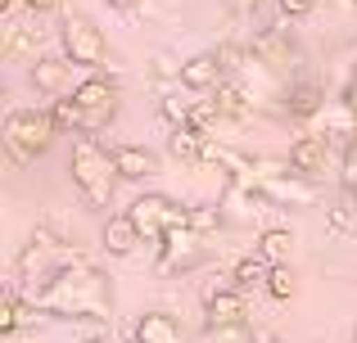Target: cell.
I'll return each instance as SVG.
<instances>
[{
  "label": "cell",
  "instance_id": "44dd1931",
  "mask_svg": "<svg viewBox=\"0 0 357 343\" xmlns=\"http://www.w3.org/2000/svg\"><path fill=\"white\" fill-rule=\"evenodd\" d=\"M36 45H41V27H27V23H9L5 27V54L9 59L36 54Z\"/></svg>",
  "mask_w": 357,
  "mask_h": 343
},
{
  "label": "cell",
  "instance_id": "d590c367",
  "mask_svg": "<svg viewBox=\"0 0 357 343\" xmlns=\"http://www.w3.org/2000/svg\"><path fill=\"white\" fill-rule=\"evenodd\" d=\"M353 343H357V330H353Z\"/></svg>",
  "mask_w": 357,
  "mask_h": 343
},
{
  "label": "cell",
  "instance_id": "9c48e42d",
  "mask_svg": "<svg viewBox=\"0 0 357 343\" xmlns=\"http://www.w3.org/2000/svg\"><path fill=\"white\" fill-rule=\"evenodd\" d=\"M114 172H118V181H149V176H158V154L154 150H145V145H114Z\"/></svg>",
  "mask_w": 357,
  "mask_h": 343
},
{
  "label": "cell",
  "instance_id": "ffe728a7",
  "mask_svg": "<svg viewBox=\"0 0 357 343\" xmlns=\"http://www.w3.org/2000/svg\"><path fill=\"white\" fill-rule=\"evenodd\" d=\"M231 280H236V289H253V285H262V289H267V280H271V262H267L262 253H249V257H240V262H236Z\"/></svg>",
  "mask_w": 357,
  "mask_h": 343
},
{
  "label": "cell",
  "instance_id": "52a82bcc",
  "mask_svg": "<svg viewBox=\"0 0 357 343\" xmlns=\"http://www.w3.org/2000/svg\"><path fill=\"white\" fill-rule=\"evenodd\" d=\"M73 99H77L82 113H86V131L109 127V118L118 113V86H114L109 77H86V81H77Z\"/></svg>",
  "mask_w": 357,
  "mask_h": 343
},
{
  "label": "cell",
  "instance_id": "d6986e66",
  "mask_svg": "<svg viewBox=\"0 0 357 343\" xmlns=\"http://www.w3.org/2000/svg\"><path fill=\"white\" fill-rule=\"evenodd\" d=\"M204 145H208V136L195 131V127H181V131L167 136V154L181 163H204Z\"/></svg>",
  "mask_w": 357,
  "mask_h": 343
},
{
  "label": "cell",
  "instance_id": "4fadbf2b",
  "mask_svg": "<svg viewBox=\"0 0 357 343\" xmlns=\"http://www.w3.org/2000/svg\"><path fill=\"white\" fill-rule=\"evenodd\" d=\"M100 239H105V248L114 257H127V253H136V244H145V235L136 230V221H131L127 212H114V217L105 221V230H100Z\"/></svg>",
  "mask_w": 357,
  "mask_h": 343
},
{
  "label": "cell",
  "instance_id": "5b68a950",
  "mask_svg": "<svg viewBox=\"0 0 357 343\" xmlns=\"http://www.w3.org/2000/svg\"><path fill=\"white\" fill-rule=\"evenodd\" d=\"M63 50H68V63H82V68H105V59H109L105 32L82 14L63 18Z\"/></svg>",
  "mask_w": 357,
  "mask_h": 343
},
{
  "label": "cell",
  "instance_id": "8fae6325",
  "mask_svg": "<svg viewBox=\"0 0 357 343\" xmlns=\"http://www.w3.org/2000/svg\"><path fill=\"white\" fill-rule=\"evenodd\" d=\"M326 159H331V141L326 136H298L294 145H289V163H294L298 176H321L326 172Z\"/></svg>",
  "mask_w": 357,
  "mask_h": 343
},
{
  "label": "cell",
  "instance_id": "83f0119b",
  "mask_svg": "<svg viewBox=\"0 0 357 343\" xmlns=\"http://www.w3.org/2000/svg\"><path fill=\"white\" fill-rule=\"evenodd\" d=\"M344 190L357 194V136L349 141V150H344Z\"/></svg>",
  "mask_w": 357,
  "mask_h": 343
},
{
  "label": "cell",
  "instance_id": "f1b7e54d",
  "mask_svg": "<svg viewBox=\"0 0 357 343\" xmlns=\"http://www.w3.org/2000/svg\"><path fill=\"white\" fill-rule=\"evenodd\" d=\"M276 5H280V14H285V18H303V14H312V9H317V0H276Z\"/></svg>",
  "mask_w": 357,
  "mask_h": 343
},
{
  "label": "cell",
  "instance_id": "5bb4252c",
  "mask_svg": "<svg viewBox=\"0 0 357 343\" xmlns=\"http://www.w3.org/2000/svg\"><path fill=\"white\" fill-rule=\"evenodd\" d=\"M27 77H32V86L41 90V95L63 99V90H68V77H73V63H68V59H36Z\"/></svg>",
  "mask_w": 357,
  "mask_h": 343
},
{
  "label": "cell",
  "instance_id": "30bf717a",
  "mask_svg": "<svg viewBox=\"0 0 357 343\" xmlns=\"http://www.w3.org/2000/svg\"><path fill=\"white\" fill-rule=\"evenodd\" d=\"M262 199L267 203H280V208H307V203H317V185L307 181V176H280V181H267L258 185Z\"/></svg>",
  "mask_w": 357,
  "mask_h": 343
},
{
  "label": "cell",
  "instance_id": "836d02e7",
  "mask_svg": "<svg viewBox=\"0 0 357 343\" xmlns=\"http://www.w3.org/2000/svg\"><path fill=\"white\" fill-rule=\"evenodd\" d=\"M86 343H118L114 335H100V339H86Z\"/></svg>",
  "mask_w": 357,
  "mask_h": 343
},
{
  "label": "cell",
  "instance_id": "4316f807",
  "mask_svg": "<svg viewBox=\"0 0 357 343\" xmlns=\"http://www.w3.org/2000/svg\"><path fill=\"white\" fill-rule=\"evenodd\" d=\"M204 343H253L249 326H227V330H208Z\"/></svg>",
  "mask_w": 357,
  "mask_h": 343
},
{
  "label": "cell",
  "instance_id": "ac0fdd59",
  "mask_svg": "<svg viewBox=\"0 0 357 343\" xmlns=\"http://www.w3.org/2000/svg\"><path fill=\"white\" fill-rule=\"evenodd\" d=\"M258 253L267 257L271 266H289V253H294V235H289L285 226H271L258 235Z\"/></svg>",
  "mask_w": 357,
  "mask_h": 343
},
{
  "label": "cell",
  "instance_id": "603a6c76",
  "mask_svg": "<svg viewBox=\"0 0 357 343\" xmlns=\"http://www.w3.org/2000/svg\"><path fill=\"white\" fill-rule=\"evenodd\" d=\"M285 109L294 118H307V113H317L321 109V86L317 81H298V86H289V99H285Z\"/></svg>",
  "mask_w": 357,
  "mask_h": 343
},
{
  "label": "cell",
  "instance_id": "8992f818",
  "mask_svg": "<svg viewBox=\"0 0 357 343\" xmlns=\"http://www.w3.org/2000/svg\"><path fill=\"white\" fill-rule=\"evenodd\" d=\"M249 308H244V294L236 289V280L231 276H222L218 285H208L204 289V321H208V330H227V326H249Z\"/></svg>",
  "mask_w": 357,
  "mask_h": 343
},
{
  "label": "cell",
  "instance_id": "d6a6232c",
  "mask_svg": "<svg viewBox=\"0 0 357 343\" xmlns=\"http://www.w3.org/2000/svg\"><path fill=\"white\" fill-rule=\"evenodd\" d=\"M253 343H280V339L271 335V330H258V335H253Z\"/></svg>",
  "mask_w": 357,
  "mask_h": 343
},
{
  "label": "cell",
  "instance_id": "277c9868",
  "mask_svg": "<svg viewBox=\"0 0 357 343\" xmlns=\"http://www.w3.org/2000/svg\"><path fill=\"white\" fill-rule=\"evenodd\" d=\"M127 217L136 221V230H140L145 239H163L167 230H181V226H190V208L172 203L167 194H140V199L127 208Z\"/></svg>",
  "mask_w": 357,
  "mask_h": 343
},
{
  "label": "cell",
  "instance_id": "1f68e13d",
  "mask_svg": "<svg viewBox=\"0 0 357 343\" xmlns=\"http://www.w3.org/2000/svg\"><path fill=\"white\" fill-rule=\"evenodd\" d=\"M105 5H109V9H136L140 0H105Z\"/></svg>",
  "mask_w": 357,
  "mask_h": 343
},
{
  "label": "cell",
  "instance_id": "7a4b0ae2",
  "mask_svg": "<svg viewBox=\"0 0 357 343\" xmlns=\"http://www.w3.org/2000/svg\"><path fill=\"white\" fill-rule=\"evenodd\" d=\"M68 172H73V185H77V194L91 203V208H109V203H114V185H118L114 154L100 150L96 136H77V141H73Z\"/></svg>",
  "mask_w": 357,
  "mask_h": 343
},
{
  "label": "cell",
  "instance_id": "7c38bea8",
  "mask_svg": "<svg viewBox=\"0 0 357 343\" xmlns=\"http://www.w3.org/2000/svg\"><path fill=\"white\" fill-rule=\"evenodd\" d=\"M222 59L218 54H195V59H185L181 68H176V81H181L185 90H213L222 81Z\"/></svg>",
  "mask_w": 357,
  "mask_h": 343
},
{
  "label": "cell",
  "instance_id": "484cf974",
  "mask_svg": "<svg viewBox=\"0 0 357 343\" xmlns=\"http://www.w3.org/2000/svg\"><path fill=\"white\" fill-rule=\"evenodd\" d=\"M267 294H271V298H280V303H285L289 294H294V271H289V266H271Z\"/></svg>",
  "mask_w": 357,
  "mask_h": 343
},
{
  "label": "cell",
  "instance_id": "d4e9b609",
  "mask_svg": "<svg viewBox=\"0 0 357 343\" xmlns=\"http://www.w3.org/2000/svg\"><path fill=\"white\" fill-rule=\"evenodd\" d=\"M163 118L172 122V131H181V127H195V104L181 95H167L163 99Z\"/></svg>",
  "mask_w": 357,
  "mask_h": 343
},
{
  "label": "cell",
  "instance_id": "9a60e30c",
  "mask_svg": "<svg viewBox=\"0 0 357 343\" xmlns=\"http://www.w3.org/2000/svg\"><path fill=\"white\" fill-rule=\"evenodd\" d=\"M36 317H41V312H36V303L9 289L5 303H0V335H18V330H27Z\"/></svg>",
  "mask_w": 357,
  "mask_h": 343
},
{
  "label": "cell",
  "instance_id": "e0dca14e",
  "mask_svg": "<svg viewBox=\"0 0 357 343\" xmlns=\"http://www.w3.org/2000/svg\"><path fill=\"white\" fill-rule=\"evenodd\" d=\"M213 104H218V113L227 118V122H249L253 118V99L244 95V86H236V81H231V86H218V99H213Z\"/></svg>",
  "mask_w": 357,
  "mask_h": 343
},
{
  "label": "cell",
  "instance_id": "6da1fadb",
  "mask_svg": "<svg viewBox=\"0 0 357 343\" xmlns=\"http://www.w3.org/2000/svg\"><path fill=\"white\" fill-rule=\"evenodd\" d=\"M41 317L59 321H91V326H114V289L109 276L91 262H63L36 294H27Z\"/></svg>",
  "mask_w": 357,
  "mask_h": 343
},
{
  "label": "cell",
  "instance_id": "ba28073f",
  "mask_svg": "<svg viewBox=\"0 0 357 343\" xmlns=\"http://www.w3.org/2000/svg\"><path fill=\"white\" fill-rule=\"evenodd\" d=\"M204 262V235L190 226L167 230L158 239V271H195Z\"/></svg>",
  "mask_w": 357,
  "mask_h": 343
},
{
  "label": "cell",
  "instance_id": "f546056e",
  "mask_svg": "<svg viewBox=\"0 0 357 343\" xmlns=\"http://www.w3.org/2000/svg\"><path fill=\"white\" fill-rule=\"evenodd\" d=\"M27 14H54V9H63V0H23Z\"/></svg>",
  "mask_w": 357,
  "mask_h": 343
},
{
  "label": "cell",
  "instance_id": "e575fe53",
  "mask_svg": "<svg viewBox=\"0 0 357 343\" xmlns=\"http://www.w3.org/2000/svg\"><path fill=\"white\" fill-rule=\"evenodd\" d=\"M240 5H258V0H240Z\"/></svg>",
  "mask_w": 357,
  "mask_h": 343
},
{
  "label": "cell",
  "instance_id": "3957f363",
  "mask_svg": "<svg viewBox=\"0 0 357 343\" xmlns=\"http://www.w3.org/2000/svg\"><path fill=\"white\" fill-rule=\"evenodd\" d=\"M54 122H50V113H36V109H14V113L5 118V154H9V163H32L36 154H45L54 145Z\"/></svg>",
  "mask_w": 357,
  "mask_h": 343
},
{
  "label": "cell",
  "instance_id": "2e32d148",
  "mask_svg": "<svg viewBox=\"0 0 357 343\" xmlns=\"http://www.w3.org/2000/svg\"><path fill=\"white\" fill-rule=\"evenodd\" d=\"M136 343H181V326L167 312H145L136 321Z\"/></svg>",
  "mask_w": 357,
  "mask_h": 343
},
{
  "label": "cell",
  "instance_id": "cb8c5ba5",
  "mask_svg": "<svg viewBox=\"0 0 357 343\" xmlns=\"http://www.w3.org/2000/svg\"><path fill=\"white\" fill-rule=\"evenodd\" d=\"M218 226H227V212H222V203H199V208H190V230L213 235Z\"/></svg>",
  "mask_w": 357,
  "mask_h": 343
},
{
  "label": "cell",
  "instance_id": "7402d4cb",
  "mask_svg": "<svg viewBox=\"0 0 357 343\" xmlns=\"http://www.w3.org/2000/svg\"><path fill=\"white\" fill-rule=\"evenodd\" d=\"M50 122H54V131H86V113H82V104L73 95L50 104Z\"/></svg>",
  "mask_w": 357,
  "mask_h": 343
},
{
  "label": "cell",
  "instance_id": "4dcf8cb0",
  "mask_svg": "<svg viewBox=\"0 0 357 343\" xmlns=\"http://www.w3.org/2000/svg\"><path fill=\"white\" fill-rule=\"evenodd\" d=\"M344 109H349V113L357 118V77L349 81V86H344Z\"/></svg>",
  "mask_w": 357,
  "mask_h": 343
},
{
  "label": "cell",
  "instance_id": "8d00e7d4",
  "mask_svg": "<svg viewBox=\"0 0 357 343\" xmlns=\"http://www.w3.org/2000/svg\"><path fill=\"white\" fill-rule=\"evenodd\" d=\"M353 5H357V0H353Z\"/></svg>",
  "mask_w": 357,
  "mask_h": 343
}]
</instances>
